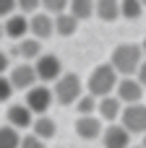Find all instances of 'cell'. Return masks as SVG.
<instances>
[{
	"mask_svg": "<svg viewBox=\"0 0 146 148\" xmlns=\"http://www.w3.org/2000/svg\"><path fill=\"white\" fill-rule=\"evenodd\" d=\"M110 62L115 65V70L120 75H136L138 68H141V62H144V47L131 44V42L118 44L112 49V55H110Z\"/></svg>",
	"mask_w": 146,
	"mask_h": 148,
	"instance_id": "obj_1",
	"label": "cell"
},
{
	"mask_svg": "<svg viewBox=\"0 0 146 148\" xmlns=\"http://www.w3.org/2000/svg\"><path fill=\"white\" fill-rule=\"evenodd\" d=\"M123 75L115 70V65L112 62H102V65H97L94 70H91V75H89V94H94L97 99H102V96H110L115 88H118V81H120Z\"/></svg>",
	"mask_w": 146,
	"mask_h": 148,
	"instance_id": "obj_2",
	"label": "cell"
},
{
	"mask_svg": "<svg viewBox=\"0 0 146 148\" xmlns=\"http://www.w3.org/2000/svg\"><path fill=\"white\" fill-rule=\"evenodd\" d=\"M55 99H57V104H63V107H71V104H76L78 99H81V78L76 75V73H63L57 81H55Z\"/></svg>",
	"mask_w": 146,
	"mask_h": 148,
	"instance_id": "obj_3",
	"label": "cell"
},
{
	"mask_svg": "<svg viewBox=\"0 0 146 148\" xmlns=\"http://www.w3.org/2000/svg\"><path fill=\"white\" fill-rule=\"evenodd\" d=\"M52 99H55V91L52 88H47L44 83H37V86H31L29 91H26V104H29V109L39 117V114H47V109L52 107Z\"/></svg>",
	"mask_w": 146,
	"mask_h": 148,
	"instance_id": "obj_4",
	"label": "cell"
},
{
	"mask_svg": "<svg viewBox=\"0 0 146 148\" xmlns=\"http://www.w3.org/2000/svg\"><path fill=\"white\" fill-rule=\"evenodd\" d=\"M120 122L131 130V133H146V104L144 101H136V104H125L123 107V114H120Z\"/></svg>",
	"mask_w": 146,
	"mask_h": 148,
	"instance_id": "obj_5",
	"label": "cell"
},
{
	"mask_svg": "<svg viewBox=\"0 0 146 148\" xmlns=\"http://www.w3.org/2000/svg\"><path fill=\"white\" fill-rule=\"evenodd\" d=\"M8 78H10V83L16 86V91H29V88L37 86V81H39L34 62H26V60H24L21 65L10 68V70H8Z\"/></svg>",
	"mask_w": 146,
	"mask_h": 148,
	"instance_id": "obj_6",
	"label": "cell"
},
{
	"mask_svg": "<svg viewBox=\"0 0 146 148\" xmlns=\"http://www.w3.org/2000/svg\"><path fill=\"white\" fill-rule=\"evenodd\" d=\"M115 96L123 101V104H136L144 99V83L133 75H123L118 81V88H115Z\"/></svg>",
	"mask_w": 146,
	"mask_h": 148,
	"instance_id": "obj_7",
	"label": "cell"
},
{
	"mask_svg": "<svg viewBox=\"0 0 146 148\" xmlns=\"http://www.w3.org/2000/svg\"><path fill=\"white\" fill-rule=\"evenodd\" d=\"M34 68H37V75L42 83H50V81H57L63 75V68H60V60L55 55H39L34 60Z\"/></svg>",
	"mask_w": 146,
	"mask_h": 148,
	"instance_id": "obj_8",
	"label": "cell"
},
{
	"mask_svg": "<svg viewBox=\"0 0 146 148\" xmlns=\"http://www.w3.org/2000/svg\"><path fill=\"white\" fill-rule=\"evenodd\" d=\"M131 130L123 122H112L104 133H102V143L104 148H131Z\"/></svg>",
	"mask_w": 146,
	"mask_h": 148,
	"instance_id": "obj_9",
	"label": "cell"
},
{
	"mask_svg": "<svg viewBox=\"0 0 146 148\" xmlns=\"http://www.w3.org/2000/svg\"><path fill=\"white\" fill-rule=\"evenodd\" d=\"M29 34L37 39H50L55 34V16L52 13H34L29 18Z\"/></svg>",
	"mask_w": 146,
	"mask_h": 148,
	"instance_id": "obj_10",
	"label": "cell"
},
{
	"mask_svg": "<svg viewBox=\"0 0 146 148\" xmlns=\"http://www.w3.org/2000/svg\"><path fill=\"white\" fill-rule=\"evenodd\" d=\"M5 120H8V125H13V127H18V130H26V127L34 125L37 114H34V112L29 109V104L24 101V104H10L8 112H5Z\"/></svg>",
	"mask_w": 146,
	"mask_h": 148,
	"instance_id": "obj_11",
	"label": "cell"
},
{
	"mask_svg": "<svg viewBox=\"0 0 146 148\" xmlns=\"http://www.w3.org/2000/svg\"><path fill=\"white\" fill-rule=\"evenodd\" d=\"M76 135L84 140H97L102 135V117L99 114H78L76 120Z\"/></svg>",
	"mask_w": 146,
	"mask_h": 148,
	"instance_id": "obj_12",
	"label": "cell"
},
{
	"mask_svg": "<svg viewBox=\"0 0 146 148\" xmlns=\"http://www.w3.org/2000/svg\"><path fill=\"white\" fill-rule=\"evenodd\" d=\"M123 101L118 99V96H102L99 99V107H97V114L102 117V120H107V122H115V120H120V114H123Z\"/></svg>",
	"mask_w": 146,
	"mask_h": 148,
	"instance_id": "obj_13",
	"label": "cell"
},
{
	"mask_svg": "<svg viewBox=\"0 0 146 148\" xmlns=\"http://www.w3.org/2000/svg\"><path fill=\"white\" fill-rule=\"evenodd\" d=\"M3 26H5V36H10V39H16V42L29 34V18L21 16V10H18V13H10Z\"/></svg>",
	"mask_w": 146,
	"mask_h": 148,
	"instance_id": "obj_14",
	"label": "cell"
},
{
	"mask_svg": "<svg viewBox=\"0 0 146 148\" xmlns=\"http://www.w3.org/2000/svg\"><path fill=\"white\" fill-rule=\"evenodd\" d=\"M16 55H18L21 60H26V62H34V60L42 55V39H37V36H24V39H18V42H16Z\"/></svg>",
	"mask_w": 146,
	"mask_h": 148,
	"instance_id": "obj_15",
	"label": "cell"
},
{
	"mask_svg": "<svg viewBox=\"0 0 146 148\" xmlns=\"http://www.w3.org/2000/svg\"><path fill=\"white\" fill-rule=\"evenodd\" d=\"M78 16H73L71 10H65V13H57L55 16V34L57 36H73L76 34V29H78Z\"/></svg>",
	"mask_w": 146,
	"mask_h": 148,
	"instance_id": "obj_16",
	"label": "cell"
},
{
	"mask_svg": "<svg viewBox=\"0 0 146 148\" xmlns=\"http://www.w3.org/2000/svg\"><path fill=\"white\" fill-rule=\"evenodd\" d=\"M94 16H97L99 21H107V23L118 21V18H120V0H97Z\"/></svg>",
	"mask_w": 146,
	"mask_h": 148,
	"instance_id": "obj_17",
	"label": "cell"
},
{
	"mask_svg": "<svg viewBox=\"0 0 146 148\" xmlns=\"http://www.w3.org/2000/svg\"><path fill=\"white\" fill-rule=\"evenodd\" d=\"M31 133H34V135H39L42 140H50V138H55L57 125H55V120H52V117L39 114V117L34 120V125H31Z\"/></svg>",
	"mask_w": 146,
	"mask_h": 148,
	"instance_id": "obj_18",
	"label": "cell"
},
{
	"mask_svg": "<svg viewBox=\"0 0 146 148\" xmlns=\"http://www.w3.org/2000/svg\"><path fill=\"white\" fill-rule=\"evenodd\" d=\"M0 148H21L18 127H13V125H0Z\"/></svg>",
	"mask_w": 146,
	"mask_h": 148,
	"instance_id": "obj_19",
	"label": "cell"
},
{
	"mask_svg": "<svg viewBox=\"0 0 146 148\" xmlns=\"http://www.w3.org/2000/svg\"><path fill=\"white\" fill-rule=\"evenodd\" d=\"M68 10L78 18H91L94 10H97V0H71Z\"/></svg>",
	"mask_w": 146,
	"mask_h": 148,
	"instance_id": "obj_20",
	"label": "cell"
},
{
	"mask_svg": "<svg viewBox=\"0 0 146 148\" xmlns=\"http://www.w3.org/2000/svg\"><path fill=\"white\" fill-rule=\"evenodd\" d=\"M141 10H144V3H141V0H120V16H123V18L136 21V18L141 16Z\"/></svg>",
	"mask_w": 146,
	"mask_h": 148,
	"instance_id": "obj_21",
	"label": "cell"
},
{
	"mask_svg": "<svg viewBox=\"0 0 146 148\" xmlns=\"http://www.w3.org/2000/svg\"><path fill=\"white\" fill-rule=\"evenodd\" d=\"M97 107H99V99L94 94H86L76 101V112L78 114H97Z\"/></svg>",
	"mask_w": 146,
	"mask_h": 148,
	"instance_id": "obj_22",
	"label": "cell"
},
{
	"mask_svg": "<svg viewBox=\"0 0 146 148\" xmlns=\"http://www.w3.org/2000/svg\"><path fill=\"white\" fill-rule=\"evenodd\" d=\"M68 5H71V0H42V8H44L47 13H52V16L65 13V10H68Z\"/></svg>",
	"mask_w": 146,
	"mask_h": 148,
	"instance_id": "obj_23",
	"label": "cell"
},
{
	"mask_svg": "<svg viewBox=\"0 0 146 148\" xmlns=\"http://www.w3.org/2000/svg\"><path fill=\"white\" fill-rule=\"evenodd\" d=\"M13 91H16V86L10 83V78H8V75H0V104L8 101V99L13 96Z\"/></svg>",
	"mask_w": 146,
	"mask_h": 148,
	"instance_id": "obj_24",
	"label": "cell"
},
{
	"mask_svg": "<svg viewBox=\"0 0 146 148\" xmlns=\"http://www.w3.org/2000/svg\"><path fill=\"white\" fill-rule=\"evenodd\" d=\"M21 148H47V146H44V140H42L39 135L31 133V135H24V138H21Z\"/></svg>",
	"mask_w": 146,
	"mask_h": 148,
	"instance_id": "obj_25",
	"label": "cell"
},
{
	"mask_svg": "<svg viewBox=\"0 0 146 148\" xmlns=\"http://www.w3.org/2000/svg\"><path fill=\"white\" fill-rule=\"evenodd\" d=\"M39 5H42V0H18V10L21 13H37Z\"/></svg>",
	"mask_w": 146,
	"mask_h": 148,
	"instance_id": "obj_26",
	"label": "cell"
},
{
	"mask_svg": "<svg viewBox=\"0 0 146 148\" xmlns=\"http://www.w3.org/2000/svg\"><path fill=\"white\" fill-rule=\"evenodd\" d=\"M16 8H18V0H0V16L3 18H8Z\"/></svg>",
	"mask_w": 146,
	"mask_h": 148,
	"instance_id": "obj_27",
	"label": "cell"
},
{
	"mask_svg": "<svg viewBox=\"0 0 146 148\" xmlns=\"http://www.w3.org/2000/svg\"><path fill=\"white\" fill-rule=\"evenodd\" d=\"M8 70H10V57H8V55L0 49V75H5Z\"/></svg>",
	"mask_w": 146,
	"mask_h": 148,
	"instance_id": "obj_28",
	"label": "cell"
},
{
	"mask_svg": "<svg viewBox=\"0 0 146 148\" xmlns=\"http://www.w3.org/2000/svg\"><path fill=\"white\" fill-rule=\"evenodd\" d=\"M136 78H138V81L144 83V88H146V60L141 62V68H138V73H136Z\"/></svg>",
	"mask_w": 146,
	"mask_h": 148,
	"instance_id": "obj_29",
	"label": "cell"
},
{
	"mask_svg": "<svg viewBox=\"0 0 146 148\" xmlns=\"http://www.w3.org/2000/svg\"><path fill=\"white\" fill-rule=\"evenodd\" d=\"M3 36H5V26L0 23V39H3Z\"/></svg>",
	"mask_w": 146,
	"mask_h": 148,
	"instance_id": "obj_30",
	"label": "cell"
},
{
	"mask_svg": "<svg viewBox=\"0 0 146 148\" xmlns=\"http://www.w3.org/2000/svg\"><path fill=\"white\" fill-rule=\"evenodd\" d=\"M141 47H144V55H146V39H144V44H141Z\"/></svg>",
	"mask_w": 146,
	"mask_h": 148,
	"instance_id": "obj_31",
	"label": "cell"
},
{
	"mask_svg": "<svg viewBox=\"0 0 146 148\" xmlns=\"http://www.w3.org/2000/svg\"><path fill=\"white\" fill-rule=\"evenodd\" d=\"M141 146H144V148H146V133H144V143H141Z\"/></svg>",
	"mask_w": 146,
	"mask_h": 148,
	"instance_id": "obj_32",
	"label": "cell"
},
{
	"mask_svg": "<svg viewBox=\"0 0 146 148\" xmlns=\"http://www.w3.org/2000/svg\"><path fill=\"white\" fill-rule=\"evenodd\" d=\"M141 3H144V8H146V0H141Z\"/></svg>",
	"mask_w": 146,
	"mask_h": 148,
	"instance_id": "obj_33",
	"label": "cell"
},
{
	"mask_svg": "<svg viewBox=\"0 0 146 148\" xmlns=\"http://www.w3.org/2000/svg\"><path fill=\"white\" fill-rule=\"evenodd\" d=\"M138 148H144V146H138Z\"/></svg>",
	"mask_w": 146,
	"mask_h": 148,
	"instance_id": "obj_34",
	"label": "cell"
}]
</instances>
